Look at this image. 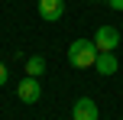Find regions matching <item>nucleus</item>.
<instances>
[{
    "label": "nucleus",
    "mask_w": 123,
    "mask_h": 120,
    "mask_svg": "<svg viewBox=\"0 0 123 120\" xmlns=\"http://www.w3.org/2000/svg\"><path fill=\"white\" fill-rule=\"evenodd\" d=\"M68 62H71L74 68H94V62H97V45H94V39H74V42L68 45Z\"/></svg>",
    "instance_id": "obj_1"
},
{
    "label": "nucleus",
    "mask_w": 123,
    "mask_h": 120,
    "mask_svg": "<svg viewBox=\"0 0 123 120\" xmlns=\"http://www.w3.org/2000/svg\"><path fill=\"white\" fill-rule=\"evenodd\" d=\"M120 42H123L120 29H113V26H97V32H94V45H97V52H113Z\"/></svg>",
    "instance_id": "obj_2"
},
{
    "label": "nucleus",
    "mask_w": 123,
    "mask_h": 120,
    "mask_svg": "<svg viewBox=\"0 0 123 120\" xmlns=\"http://www.w3.org/2000/svg\"><path fill=\"white\" fill-rule=\"evenodd\" d=\"M16 97L23 104H36L39 97H42V84H39V78H32V75H26L23 81L16 84Z\"/></svg>",
    "instance_id": "obj_3"
},
{
    "label": "nucleus",
    "mask_w": 123,
    "mask_h": 120,
    "mask_svg": "<svg viewBox=\"0 0 123 120\" xmlns=\"http://www.w3.org/2000/svg\"><path fill=\"white\" fill-rule=\"evenodd\" d=\"M97 101H91V97H78L71 107V120H97Z\"/></svg>",
    "instance_id": "obj_4"
},
{
    "label": "nucleus",
    "mask_w": 123,
    "mask_h": 120,
    "mask_svg": "<svg viewBox=\"0 0 123 120\" xmlns=\"http://www.w3.org/2000/svg\"><path fill=\"white\" fill-rule=\"evenodd\" d=\"M62 13H65V0H39V16H42L45 23L62 19Z\"/></svg>",
    "instance_id": "obj_5"
},
{
    "label": "nucleus",
    "mask_w": 123,
    "mask_h": 120,
    "mask_svg": "<svg viewBox=\"0 0 123 120\" xmlns=\"http://www.w3.org/2000/svg\"><path fill=\"white\" fill-rule=\"evenodd\" d=\"M94 68H97V75H117V68H120V62H117V55L113 52H97V62H94Z\"/></svg>",
    "instance_id": "obj_6"
},
{
    "label": "nucleus",
    "mask_w": 123,
    "mask_h": 120,
    "mask_svg": "<svg viewBox=\"0 0 123 120\" xmlns=\"http://www.w3.org/2000/svg\"><path fill=\"white\" fill-rule=\"evenodd\" d=\"M42 71H45V58H42V55H32V58H26V75L39 78Z\"/></svg>",
    "instance_id": "obj_7"
},
{
    "label": "nucleus",
    "mask_w": 123,
    "mask_h": 120,
    "mask_svg": "<svg viewBox=\"0 0 123 120\" xmlns=\"http://www.w3.org/2000/svg\"><path fill=\"white\" fill-rule=\"evenodd\" d=\"M6 81H10V68L0 62V84H6Z\"/></svg>",
    "instance_id": "obj_8"
},
{
    "label": "nucleus",
    "mask_w": 123,
    "mask_h": 120,
    "mask_svg": "<svg viewBox=\"0 0 123 120\" xmlns=\"http://www.w3.org/2000/svg\"><path fill=\"white\" fill-rule=\"evenodd\" d=\"M107 3H110L113 10H123V0H107Z\"/></svg>",
    "instance_id": "obj_9"
},
{
    "label": "nucleus",
    "mask_w": 123,
    "mask_h": 120,
    "mask_svg": "<svg viewBox=\"0 0 123 120\" xmlns=\"http://www.w3.org/2000/svg\"><path fill=\"white\" fill-rule=\"evenodd\" d=\"M87 3H100V0H87Z\"/></svg>",
    "instance_id": "obj_10"
},
{
    "label": "nucleus",
    "mask_w": 123,
    "mask_h": 120,
    "mask_svg": "<svg viewBox=\"0 0 123 120\" xmlns=\"http://www.w3.org/2000/svg\"><path fill=\"white\" fill-rule=\"evenodd\" d=\"M120 36H123V29H120Z\"/></svg>",
    "instance_id": "obj_11"
}]
</instances>
